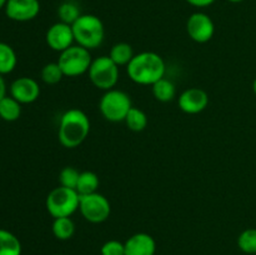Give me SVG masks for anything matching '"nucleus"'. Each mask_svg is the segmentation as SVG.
Wrapping results in <instances>:
<instances>
[{"label": "nucleus", "instance_id": "5701e85b", "mask_svg": "<svg viewBox=\"0 0 256 255\" xmlns=\"http://www.w3.org/2000/svg\"><path fill=\"white\" fill-rule=\"evenodd\" d=\"M58 15H59L60 22L72 25L79 19V16L82 15V12H80V8L76 2H72V0H68V2H62L60 6L58 8Z\"/></svg>", "mask_w": 256, "mask_h": 255}, {"label": "nucleus", "instance_id": "20e7f679", "mask_svg": "<svg viewBox=\"0 0 256 255\" xmlns=\"http://www.w3.org/2000/svg\"><path fill=\"white\" fill-rule=\"evenodd\" d=\"M80 195L75 189L58 186L48 194L45 200V206L48 212L54 219L56 218L72 216L75 212L79 210Z\"/></svg>", "mask_w": 256, "mask_h": 255}, {"label": "nucleus", "instance_id": "7ed1b4c3", "mask_svg": "<svg viewBox=\"0 0 256 255\" xmlns=\"http://www.w3.org/2000/svg\"><path fill=\"white\" fill-rule=\"evenodd\" d=\"M72 28L75 42L85 49L94 50L104 42L105 28L96 15L82 14Z\"/></svg>", "mask_w": 256, "mask_h": 255}, {"label": "nucleus", "instance_id": "f03ea898", "mask_svg": "<svg viewBox=\"0 0 256 255\" xmlns=\"http://www.w3.org/2000/svg\"><path fill=\"white\" fill-rule=\"evenodd\" d=\"M90 132V120L82 110L72 108L60 116L59 136L60 144L66 149H74L86 140Z\"/></svg>", "mask_w": 256, "mask_h": 255}, {"label": "nucleus", "instance_id": "aec40b11", "mask_svg": "<svg viewBox=\"0 0 256 255\" xmlns=\"http://www.w3.org/2000/svg\"><path fill=\"white\" fill-rule=\"evenodd\" d=\"M52 235L58 240H69L75 234V224L72 216L56 218L52 225Z\"/></svg>", "mask_w": 256, "mask_h": 255}, {"label": "nucleus", "instance_id": "dca6fc26", "mask_svg": "<svg viewBox=\"0 0 256 255\" xmlns=\"http://www.w3.org/2000/svg\"><path fill=\"white\" fill-rule=\"evenodd\" d=\"M152 90L155 99L160 102H172L176 95V88H175L174 82L165 76L155 82L154 85H152Z\"/></svg>", "mask_w": 256, "mask_h": 255}, {"label": "nucleus", "instance_id": "2eb2a0df", "mask_svg": "<svg viewBox=\"0 0 256 255\" xmlns=\"http://www.w3.org/2000/svg\"><path fill=\"white\" fill-rule=\"evenodd\" d=\"M22 242L16 235L0 229V255H22Z\"/></svg>", "mask_w": 256, "mask_h": 255}, {"label": "nucleus", "instance_id": "c756f323", "mask_svg": "<svg viewBox=\"0 0 256 255\" xmlns=\"http://www.w3.org/2000/svg\"><path fill=\"white\" fill-rule=\"evenodd\" d=\"M6 2H8V0H0V10L4 9L5 5H6Z\"/></svg>", "mask_w": 256, "mask_h": 255}, {"label": "nucleus", "instance_id": "39448f33", "mask_svg": "<svg viewBox=\"0 0 256 255\" xmlns=\"http://www.w3.org/2000/svg\"><path fill=\"white\" fill-rule=\"evenodd\" d=\"M132 108L129 94L119 89H112L104 92L100 98L99 110L102 118L108 122H125L129 110Z\"/></svg>", "mask_w": 256, "mask_h": 255}, {"label": "nucleus", "instance_id": "423d86ee", "mask_svg": "<svg viewBox=\"0 0 256 255\" xmlns=\"http://www.w3.org/2000/svg\"><path fill=\"white\" fill-rule=\"evenodd\" d=\"M88 75L95 88L108 92L116 86L120 72L119 66L110 59L109 55H102L96 59H92Z\"/></svg>", "mask_w": 256, "mask_h": 255}, {"label": "nucleus", "instance_id": "c85d7f7f", "mask_svg": "<svg viewBox=\"0 0 256 255\" xmlns=\"http://www.w3.org/2000/svg\"><path fill=\"white\" fill-rule=\"evenodd\" d=\"M5 96H6V84H5L2 75H0V100Z\"/></svg>", "mask_w": 256, "mask_h": 255}, {"label": "nucleus", "instance_id": "f8f14e48", "mask_svg": "<svg viewBox=\"0 0 256 255\" xmlns=\"http://www.w3.org/2000/svg\"><path fill=\"white\" fill-rule=\"evenodd\" d=\"M4 10L10 20L30 22L40 12V2L39 0H8Z\"/></svg>", "mask_w": 256, "mask_h": 255}, {"label": "nucleus", "instance_id": "1a4fd4ad", "mask_svg": "<svg viewBox=\"0 0 256 255\" xmlns=\"http://www.w3.org/2000/svg\"><path fill=\"white\" fill-rule=\"evenodd\" d=\"M186 32L190 39L204 44L210 42L215 34V24L212 18L205 12H194L186 22Z\"/></svg>", "mask_w": 256, "mask_h": 255}, {"label": "nucleus", "instance_id": "6e6552de", "mask_svg": "<svg viewBox=\"0 0 256 255\" xmlns=\"http://www.w3.org/2000/svg\"><path fill=\"white\" fill-rule=\"evenodd\" d=\"M79 212L86 222L92 224H102L109 219L112 205L108 198L96 192L80 196Z\"/></svg>", "mask_w": 256, "mask_h": 255}, {"label": "nucleus", "instance_id": "a878e982", "mask_svg": "<svg viewBox=\"0 0 256 255\" xmlns=\"http://www.w3.org/2000/svg\"><path fill=\"white\" fill-rule=\"evenodd\" d=\"M80 172L72 166L62 168L59 174L60 185L64 188H70V189L76 190L78 182H79Z\"/></svg>", "mask_w": 256, "mask_h": 255}, {"label": "nucleus", "instance_id": "f3484780", "mask_svg": "<svg viewBox=\"0 0 256 255\" xmlns=\"http://www.w3.org/2000/svg\"><path fill=\"white\" fill-rule=\"evenodd\" d=\"M132 46L128 42H116L112 46L109 52V58L118 65V66H126L134 58Z\"/></svg>", "mask_w": 256, "mask_h": 255}, {"label": "nucleus", "instance_id": "473e14b6", "mask_svg": "<svg viewBox=\"0 0 256 255\" xmlns=\"http://www.w3.org/2000/svg\"><path fill=\"white\" fill-rule=\"evenodd\" d=\"M55 255H65V254H55Z\"/></svg>", "mask_w": 256, "mask_h": 255}, {"label": "nucleus", "instance_id": "412c9836", "mask_svg": "<svg viewBox=\"0 0 256 255\" xmlns=\"http://www.w3.org/2000/svg\"><path fill=\"white\" fill-rule=\"evenodd\" d=\"M100 182L99 176L95 174L94 172H82L79 176V182L76 185V192H79V195H89L92 192H98V188H99Z\"/></svg>", "mask_w": 256, "mask_h": 255}, {"label": "nucleus", "instance_id": "2f4dec72", "mask_svg": "<svg viewBox=\"0 0 256 255\" xmlns=\"http://www.w3.org/2000/svg\"><path fill=\"white\" fill-rule=\"evenodd\" d=\"M226 2H244V0H226Z\"/></svg>", "mask_w": 256, "mask_h": 255}, {"label": "nucleus", "instance_id": "ddd939ff", "mask_svg": "<svg viewBox=\"0 0 256 255\" xmlns=\"http://www.w3.org/2000/svg\"><path fill=\"white\" fill-rule=\"evenodd\" d=\"M10 96L18 100L20 104H32L40 96V86L32 78H18L10 85Z\"/></svg>", "mask_w": 256, "mask_h": 255}, {"label": "nucleus", "instance_id": "a211bd4d", "mask_svg": "<svg viewBox=\"0 0 256 255\" xmlns=\"http://www.w3.org/2000/svg\"><path fill=\"white\" fill-rule=\"evenodd\" d=\"M22 115V104L12 96H5L0 100V118L5 122H15Z\"/></svg>", "mask_w": 256, "mask_h": 255}, {"label": "nucleus", "instance_id": "393cba45", "mask_svg": "<svg viewBox=\"0 0 256 255\" xmlns=\"http://www.w3.org/2000/svg\"><path fill=\"white\" fill-rule=\"evenodd\" d=\"M238 246L245 254H256V229L250 228L240 232L238 238Z\"/></svg>", "mask_w": 256, "mask_h": 255}, {"label": "nucleus", "instance_id": "7c9ffc66", "mask_svg": "<svg viewBox=\"0 0 256 255\" xmlns=\"http://www.w3.org/2000/svg\"><path fill=\"white\" fill-rule=\"evenodd\" d=\"M252 90H254V92L256 95V79L254 80V82H252Z\"/></svg>", "mask_w": 256, "mask_h": 255}, {"label": "nucleus", "instance_id": "4be33fe9", "mask_svg": "<svg viewBox=\"0 0 256 255\" xmlns=\"http://www.w3.org/2000/svg\"><path fill=\"white\" fill-rule=\"evenodd\" d=\"M125 124L132 132H140L148 126V116L142 109L132 106L125 118Z\"/></svg>", "mask_w": 256, "mask_h": 255}, {"label": "nucleus", "instance_id": "bb28decb", "mask_svg": "<svg viewBox=\"0 0 256 255\" xmlns=\"http://www.w3.org/2000/svg\"><path fill=\"white\" fill-rule=\"evenodd\" d=\"M102 255H125L124 242L119 240H108L100 249Z\"/></svg>", "mask_w": 256, "mask_h": 255}, {"label": "nucleus", "instance_id": "6ab92c4d", "mask_svg": "<svg viewBox=\"0 0 256 255\" xmlns=\"http://www.w3.org/2000/svg\"><path fill=\"white\" fill-rule=\"evenodd\" d=\"M18 64L16 52L6 42H0V75H6L14 72Z\"/></svg>", "mask_w": 256, "mask_h": 255}, {"label": "nucleus", "instance_id": "9b49d317", "mask_svg": "<svg viewBox=\"0 0 256 255\" xmlns=\"http://www.w3.org/2000/svg\"><path fill=\"white\" fill-rule=\"evenodd\" d=\"M180 110L185 114L195 115L204 112L209 105V95L200 88H189L180 94L178 99Z\"/></svg>", "mask_w": 256, "mask_h": 255}, {"label": "nucleus", "instance_id": "0eeeda50", "mask_svg": "<svg viewBox=\"0 0 256 255\" xmlns=\"http://www.w3.org/2000/svg\"><path fill=\"white\" fill-rule=\"evenodd\" d=\"M92 62V58L90 50L78 44L60 52L59 59H58V64L60 65L62 72L68 78H76L84 75L85 72H89Z\"/></svg>", "mask_w": 256, "mask_h": 255}, {"label": "nucleus", "instance_id": "9d476101", "mask_svg": "<svg viewBox=\"0 0 256 255\" xmlns=\"http://www.w3.org/2000/svg\"><path fill=\"white\" fill-rule=\"evenodd\" d=\"M45 40H46V44L50 49L58 52H62L68 48L72 46L75 42L72 25L62 22H55L48 29Z\"/></svg>", "mask_w": 256, "mask_h": 255}, {"label": "nucleus", "instance_id": "cd10ccee", "mask_svg": "<svg viewBox=\"0 0 256 255\" xmlns=\"http://www.w3.org/2000/svg\"><path fill=\"white\" fill-rule=\"evenodd\" d=\"M185 2L195 8H206L210 6L212 4H214L215 0H185Z\"/></svg>", "mask_w": 256, "mask_h": 255}, {"label": "nucleus", "instance_id": "f257e3e1", "mask_svg": "<svg viewBox=\"0 0 256 255\" xmlns=\"http://www.w3.org/2000/svg\"><path fill=\"white\" fill-rule=\"evenodd\" d=\"M164 59L154 52H142L135 54L126 65V74L138 85L152 86L165 76Z\"/></svg>", "mask_w": 256, "mask_h": 255}, {"label": "nucleus", "instance_id": "b1692460", "mask_svg": "<svg viewBox=\"0 0 256 255\" xmlns=\"http://www.w3.org/2000/svg\"><path fill=\"white\" fill-rule=\"evenodd\" d=\"M40 76L42 80L48 85H55L59 84L62 80V78L65 76L64 72H62L60 65L56 62H48L44 65V68L42 69L40 72Z\"/></svg>", "mask_w": 256, "mask_h": 255}, {"label": "nucleus", "instance_id": "4468645a", "mask_svg": "<svg viewBox=\"0 0 256 255\" xmlns=\"http://www.w3.org/2000/svg\"><path fill=\"white\" fill-rule=\"evenodd\" d=\"M125 245V255H155L156 242L148 232H136L132 235Z\"/></svg>", "mask_w": 256, "mask_h": 255}]
</instances>
